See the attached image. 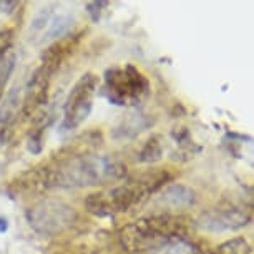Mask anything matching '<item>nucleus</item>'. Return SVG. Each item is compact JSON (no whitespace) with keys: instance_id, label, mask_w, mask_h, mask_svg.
I'll return each mask as SVG.
<instances>
[{"instance_id":"aec40b11","label":"nucleus","mask_w":254,"mask_h":254,"mask_svg":"<svg viewBox=\"0 0 254 254\" xmlns=\"http://www.w3.org/2000/svg\"><path fill=\"white\" fill-rule=\"evenodd\" d=\"M50 18H52V7L42 8V10L35 15V18H33L30 32L37 33V32H40V30H44L45 25H49Z\"/></svg>"},{"instance_id":"5701e85b","label":"nucleus","mask_w":254,"mask_h":254,"mask_svg":"<svg viewBox=\"0 0 254 254\" xmlns=\"http://www.w3.org/2000/svg\"><path fill=\"white\" fill-rule=\"evenodd\" d=\"M8 229V219L0 216V233H5Z\"/></svg>"},{"instance_id":"4be33fe9","label":"nucleus","mask_w":254,"mask_h":254,"mask_svg":"<svg viewBox=\"0 0 254 254\" xmlns=\"http://www.w3.org/2000/svg\"><path fill=\"white\" fill-rule=\"evenodd\" d=\"M18 5H20L18 2H10V0H7V2H0V8H2V12L8 13V15H10V13L15 10Z\"/></svg>"},{"instance_id":"dca6fc26","label":"nucleus","mask_w":254,"mask_h":254,"mask_svg":"<svg viewBox=\"0 0 254 254\" xmlns=\"http://www.w3.org/2000/svg\"><path fill=\"white\" fill-rule=\"evenodd\" d=\"M213 253L214 254H251V244L248 243L246 238L236 236L221 243Z\"/></svg>"},{"instance_id":"a211bd4d","label":"nucleus","mask_w":254,"mask_h":254,"mask_svg":"<svg viewBox=\"0 0 254 254\" xmlns=\"http://www.w3.org/2000/svg\"><path fill=\"white\" fill-rule=\"evenodd\" d=\"M15 62H17V57L12 50L0 60V102L3 100L7 83H8V80H10L13 68H15Z\"/></svg>"},{"instance_id":"f257e3e1","label":"nucleus","mask_w":254,"mask_h":254,"mask_svg":"<svg viewBox=\"0 0 254 254\" xmlns=\"http://www.w3.org/2000/svg\"><path fill=\"white\" fill-rule=\"evenodd\" d=\"M47 186L62 190L90 188L115 183L127 176V166L118 158L107 155H81L71 158H55L45 165Z\"/></svg>"},{"instance_id":"6e6552de","label":"nucleus","mask_w":254,"mask_h":254,"mask_svg":"<svg viewBox=\"0 0 254 254\" xmlns=\"http://www.w3.org/2000/svg\"><path fill=\"white\" fill-rule=\"evenodd\" d=\"M54 71L47 66L38 65L28 78L25 88L22 93V115L23 117H33L38 110L49 102L50 83L54 78Z\"/></svg>"},{"instance_id":"20e7f679","label":"nucleus","mask_w":254,"mask_h":254,"mask_svg":"<svg viewBox=\"0 0 254 254\" xmlns=\"http://www.w3.org/2000/svg\"><path fill=\"white\" fill-rule=\"evenodd\" d=\"M25 218L35 233L47 238H55L68 231L78 221V213L73 206L59 199L38 201L25 211Z\"/></svg>"},{"instance_id":"6ab92c4d","label":"nucleus","mask_w":254,"mask_h":254,"mask_svg":"<svg viewBox=\"0 0 254 254\" xmlns=\"http://www.w3.org/2000/svg\"><path fill=\"white\" fill-rule=\"evenodd\" d=\"M13 40H15V28L12 27L0 28V60L12 50Z\"/></svg>"},{"instance_id":"f3484780","label":"nucleus","mask_w":254,"mask_h":254,"mask_svg":"<svg viewBox=\"0 0 254 254\" xmlns=\"http://www.w3.org/2000/svg\"><path fill=\"white\" fill-rule=\"evenodd\" d=\"M150 254H201V253L188 238H183L168 243L163 248L156 249V251H153Z\"/></svg>"},{"instance_id":"0eeeda50","label":"nucleus","mask_w":254,"mask_h":254,"mask_svg":"<svg viewBox=\"0 0 254 254\" xmlns=\"http://www.w3.org/2000/svg\"><path fill=\"white\" fill-rule=\"evenodd\" d=\"M251 223V213L239 206H221L203 211L196 219V226L208 233L238 231Z\"/></svg>"},{"instance_id":"9b49d317","label":"nucleus","mask_w":254,"mask_h":254,"mask_svg":"<svg viewBox=\"0 0 254 254\" xmlns=\"http://www.w3.org/2000/svg\"><path fill=\"white\" fill-rule=\"evenodd\" d=\"M81 33H68V35L59 38L54 44L49 45L40 57V65L47 66L50 71L57 73L62 64L73 54L75 49L80 44Z\"/></svg>"},{"instance_id":"f8f14e48","label":"nucleus","mask_w":254,"mask_h":254,"mask_svg":"<svg viewBox=\"0 0 254 254\" xmlns=\"http://www.w3.org/2000/svg\"><path fill=\"white\" fill-rule=\"evenodd\" d=\"M102 143H103V136L98 130L87 131V133H83V135L73 138L70 143H66L55 158H71V156L90 155V153H93Z\"/></svg>"},{"instance_id":"f03ea898","label":"nucleus","mask_w":254,"mask_h":254,"mask_svg":"<svg viewBox=\"0 0 254 254\" xmlns=\"http://www.w3.org/2000/svg\"><path fill=\"white\" fill-rule=\"evenodd\" d=\"M181 214L151 213L120 229V246L128 254L153 253L176 239L188 238V224Z\"/></svg>"},{"instance_id":"9d476101","label":"nucleus","mask_w":254,"mask_h":254,"mask_svg":"<svg viewBox=\"0 0 254 254\" xmlns=\"http://www.w3.org/2000/svg\"><path fill=\"white\" fill-rule=\"evenodd\" d=\"M18 115H22V88L13 87L5 100L0 102V145H5L12 138Z\"/></svg>"},{"instance_id":"2eb2a0df","label":"nucleus","mask_w":254,"mask_h":254,"mask_svg":"<svg viewBox=\"0 0 254 254\" xmlns=\"http://www.w3.org/2000/svg\"><path fill=\"white\" fill-rule=\"evenodd\" d=\"M163 158V145H161V136L153 135L148 138V141L141 146L140 153H138V161L145 163V165H153L158 163Z\"/></svg>"},{"instance_id":"4468645a","label":"nucleus","mask_w":254,"mask_h":254,"mask_svg":"<svg viewBox=\"0 0 254 254\" xmlns=\"http://www.w3.org/2000/svg\"><path fill=\"white\" fill-rule=\"evenodd\" d=\"M71 27H73V18L66 13H59V15H54L50 18L49 25H47V32L44 35V40H49V38H62L65 35H68Z\"/></svg>"},{"instance_id":"ddd939ff","label":"nucleus","mask_w":254,"mask_h":254,"mask_svg":"<svg viewBox=\"0 0 254 254\" xmlns=\"http://www.w3.org/2000/svg\"><path fill=\"white\" fill-rule=\"evenodd\" d=\"M153 125V120L143 113H130L120 122L113 130L115 138H133L138 133L145 131Z\"/></svg>"},{"instance_id":"1a4fd4ad","label":"nucleus","mask_w":254,"mask_h":254,"mask_svg":"<svg viewBox=\"0 0 254 254\" xmlns=\"http://www.w3.org/2000/svg\"><path fill=\"white\" fill-rule=\"evenodd\" d=\"M196 203V193L193 188L181 183L168 185L163 188L153 201V206L156 208L155 213L176 214L181 209L191 208Z\"/></svg>"},{"instance_id":"39448f33","label":"nucleus","mask_w":254,"mask_h":254,"mask_svg":"<svg viewBox=\"0 0 254 254\" xmlns=\"http://www.w3.org/2000/svg\"><path fill=\"white\" fill-rule=\"evenodd\" d=\"M100 78L93 71H87L80 76L70 88L68 97L64 105V122L62 128L65 131L75 130L85 122L93 108V98L98 92Z\"/></svg>"},{"instance_id":"412c9836","label":"nucleus","mask_w":254,"mask_h":254,"mask_svg":"<svg viewBox=\"0 0 254 254\" xmlns=\"http://www.w3.org/2000/svg\"><path fill=\"white\" fill-rule=\"evenodd\" d=\"M107 5H108V2H88L87 3V12H88V15L92 17L93 22L100 20V17H102V8Z\"/></svg>"},{"instance_id":"423d86ee","label":"nucleus","mask_w":254,"mask_h":254,"mask_svg":"<svg viewBox=\"0 0 254 254\" xmlns=\"http://www.w3.org/2000/svg\"><path fill=\"white\" fill-rule=\"evenodd\" d=\"M83 204L90 214H95L98 218L115 216V214H122L133 208L143 206L131 180H128L127 183L120 186L97 191V193H90L85 198Z\"/></svg>"},{"instance_id":"7ed1b4c3","label":"nucleus","mask_w":254,"mask_h":254,"mask_svg":"<svg viewBox=\"0 0 254 254\" xmlns=\"http://www.w3.org/2000/svg\"><path fill=\"white\" fill-rule=\"evenodd\" d=\"M150 90V81L135 65L112 66L103 75V97L118 107H133Z\"/></svg>"}]
</instances>
